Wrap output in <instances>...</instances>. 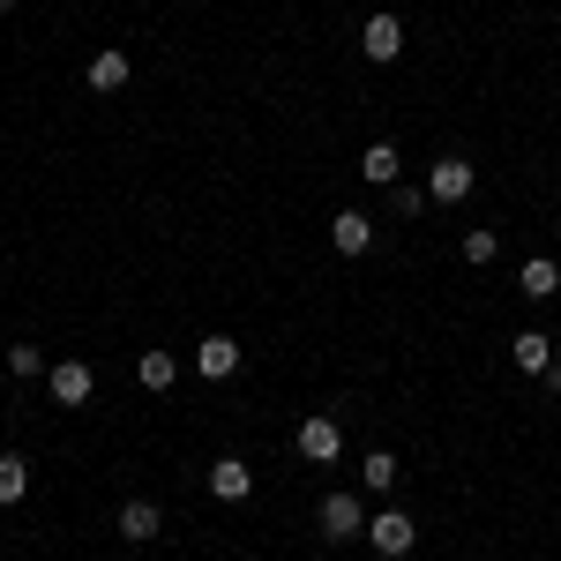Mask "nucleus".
<instances>
[{"instance_id":"obj_1","label":"nucleus","mask_w":561,"mask_h":561,"mask_svg":"<svg viewBox=\"0 0 561 561\" xmlns=\"http://www.w3.org/2000/svg\"><path fill=\"white\" fill-rule=\"evenodd\" d=\"M367 547H375V554L382 561H404L412 554V547H420V517H404V510H375V517H367Z\"/></svg>"},{"instance_id":"obj_2","label":"nucleus","mask_w":561,"mask_h":561,"mask_svg":"<svg viewBox=\"0 0 561 561\" xmlns=\"http://www.w3.org/2000/svg\"><path fill=\"white\" fill-rule=\"evenodd\" d=\"M472 187H479V165H472V158H434V173H427V203L457 210V203H472Z\"/></svg>"},{"instance_id":"obj_3","label":"nucleus","mask_w":561,"mask_h":561,"mask_svg":"<svg viewBox=\"0 0 561 561\" xmlns=\"http://www.w3.org/2000/svg\"><path fill=\"white\" fill-rule=\"evenodd\" d=\"M45 389H53V404L83 412L90 397H98V375H90V359H53V367H45Z\"/></svg>"},{"instance_id":"obj_4","label":"nucleus","mask_w":561,"mask_h":561,"mask_svg":"<svg viewBox=\"0 0 561 561\" xmlns=\"http://www.w3.org/2000/svg\"><path fill=\"white\" fill-rule=\"evenodd\" d=\"M293 442H300V457H307V465H337V457H345V427H337L330 412L300 420V434H293Z\"/></svg>"},{"instance_id":"obj_5","label":"nucleus","mask_w":561,"mask_h":561,"mask_svg":"<svg viewBox=\"0 0 561 561\" xmlns=\"http://www.w3.org/2000/svg\"><path fill=\"white\" fill-rule=\"evenodd\" d=\"M359 53H367V60H375V68H389V60H397V53H404V23H397V15H367V23H359Z\"/></svg>"},{"instance_id":"obj_6","label":"nucleus","mask_w":561,"mask_h":561,"mask_svg":"<svg viewBox=\"0 0 561 561\" xmlns=\"http://www.w3.org/2000/svg\"><path fill=\"white\" fill-rule=\"evenodd\" d=\"M322 539H367L359 494H322Z\"/></svg>"},{"instance_id":"obj_7","label":"nucleus","mask_w":561,"mask_h":561,"mask_svg":"<svg viewBox=\"0 0 561 561\" xmlns=\"http://www.w3.org/2000/svg\"><path fill=\"white\" fill-rule=\"evenodd\" d=\"M113 531H121V539H128L135 554H142V547H150V539L165 531V510H158V502H121V517H113Z\"/></svg>"},{"instance_id":"obj_8","label":"nucleus","mask_w":561,"mask_h":561,"mask_svg":"<svg viewBox=\"0 0 561 561\" xmlns=\"http://www.w3.org/2000/svg\"><path fill=\"white\" fill-rule=\"evenodd\" d=\"M330 248H337V255H367V248H375V217L367 210H337L330 217Z\"/></svg>"},{"instance_id":"obj_9","label":"nucleus","mask_w":561,"mask_h":561,"mask_svg":"<svg viewBox=\"0 0 561 561\" xmlns=\"http://www.w3.org/2000/svg\"><path fill=\"white\" fill-rule=\"evenodd\" d=\"M195 375H203V382H232V375H240V345H232V337H203V345H195Z\"/></svg>"},{"instance_id":"obj_10","label":"nucleus","mask_w":561,"mask_h":561,"mask_svg":"<svg viewBox=\"0 0 561 561\" xmlns=\"http://www.w3.org/2000/svg\"><path fill=\"white\" fill-rule=\"evenodd\" d=\"M210 494H217V502H248V494H255L248 457H217V465H210Z\"/></svg>"},{"instance_id":"obj_11","label":"nucleus","mask_w":561,"mask_h":561,"mask_svg":"<svg viewBox=\"0 0 561 561\" xmlns=\"http://www.w3.org/2000/svg\"><path fill=\"white\" fill-rule=\"evenodd\" d=\"M128 76H135V60L121 53V45H105V53H90V68H83V83H90V90H121Z\"/></svg>"},{"instance_id":"obj_12","label":"nucleus","mask_w":561,"mask_h":561,"mask_svg":"<svg viewBox=\"0 0 561 561\" xmlns=\"http://www.w3.org/2000/svg\"><path fill=\"white\" fill-rule=\"evenodd\" d=\"M517 293H524V300H554V293H561V262L554 255H531L517 270Z\"/></svg>"},{"instance_id":"obj_13","label":"nucleus","mask_w":561,"mask_h":561,"mask_svg":"<svg viewBox=\"0 0 561 561\" xmlns=\"http://www.w3.org/2000/svg\"><path fill=\"white\" fill-rule=\"evenodd\" d=\"M397 173H404L397 142H367V150H359V180H367V187H397Z\"/></svg>"},{"instance_id":"obj_14","label":"nucleus","mask_w":561,"mask_h":561,"mask_svg":"<svg viewBox=\"0 0 561 561\" xmlns=\"http://www.w3.org/2000/svg\"><path fill=\"white\" fill-rule=\"evenodd\" d=\"M510 359H517L524 375H547V367H554V337H547V330H517V337H510Z\"/></svg>"},{"instance_id":"obj_15","label":"nucleus","mask_w":561,"mask_h":561,"mask_svg":"<svg viewBox=\"0 0 561 561\" xmlns=\"http://www.w3.org/2000/svg\"><path fill=\"white\" fill-rule=\"evenodd\" d=\"M135 382H142V389H173V382H180V359H173V352H158V345H150L142 359H135Z\"/></svg>"},{"instance_id":"obj_16","label":"nucleus","mask_w":561,"mask_h":561,"mask_svg":"<svg viewBox=\"0 0 561 561\" xmlns=\"http://www.w3.org/2000/svg\"><path fill=\"white\" fill-rule=\"evenodd\" d=\"M23 494H31V465H23L15 449H0V510H15Z\"/></svg>"},{"instance_id":"obj_17","label":"nucleus","mask_w":561,"mask_h":561,"mask_svg":"<svg viewBox=\"0 0 561 561\" xmlns=\"http://www.w3.org/2000/svg\"><path fill=\"white\" fill-rule=\"evenodd\" d=\"M397 472H404V465H397L389 449H375V457H359V486H367V494H382V502H389V486H397Z\"/></svg>"},{"instance_id":"obj_18","label":"nucleus","mask_w":561,"mask_h":561,"mask_svg":"<svg viewBox=\"0 0 561 561\" xmlns=\"http://www.w3.org/2000/svg\"><path fill=\"white\" fill-rule=\"evenodd\" d=\"M45 367H53V359H45L38 345H8V375H15V382H31V375H45Z\"/></svg>"},{"instance_id":"obj_19","label":"nucleus","mask_w":561,"mask_h":561,"mask_svg":"<svg viewBox=\"0 0 561 561\" xmlns=\"http://www.w3.org/2000/svg\"><path fill=\"white\" fill-rule=\"evenodd\" d=\"M502 255V232H494V225H472V232H465V262H494Z\"/></svg>"},{"instance_id":"obj_20","label":"nucleus","mask_w":561,"mask_h":561,"mask_svg":"<svg viewBox=\"0 0 561 561\" xmlns=\"http://www.w3.org/2000/svg\"><path fill=\"white\" fill-rule=\"evenodd\" d=\"M389 210H397V217H420V210H427V187H404V180H397V187H389Z\"/></svg>"},{"instance_id":"obj_21","label":"nucleus","mask_w":561,"mask_h":561,"mask_svg":"<svg viewBox=\"0 0 561 561\" xmlns=\"http://www.w3.org/2000/svg\"><path fill=\"white\" fill-rule=\"evenodd\" d=\"M539 382H547V389H554V397H561V359H554V367H547V375H539Z\"/></svg>"},{"instance_id":"obj_22","label":"nucleus","mask_w":561,"mask_h":561,"mask_svg":"<svg viewBox=\"0 0 561 561\" xmlns=\"http://www.w3.org/2000/svg\"><path fill=\"white\" fill-rule=\"evenodd\" d=\"M8 8H15V0H0V15H8Z\"/></svg>"},{"instance_id":"obj_23","label":"nucleus","mask_w":561,"mask_h":561,"mask_svg":"<svg viewBox=\"0 0 561 561\" xmlns=\"http://www.w3.org/2000/svg\"><path fill=\"white\" fill-rule=\"evenodd\" d=\"M128 561H150V554H128Z\"/></svg>"}]
</instances>
